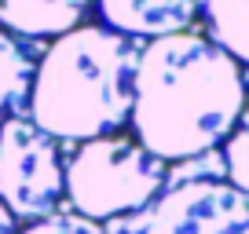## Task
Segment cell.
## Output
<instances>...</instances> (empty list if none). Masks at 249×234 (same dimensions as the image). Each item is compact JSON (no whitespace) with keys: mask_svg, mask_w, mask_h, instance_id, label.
Wrapping results in <instances>:
<instances>
[{"mask_svg":"<svg viewBox=\"0 0 249 234\" xmlns=\"http://www.w3.org/2000/svg\"><path fill=\"white\" fill-rule=\"evenodd\" d=\"M246 73L202 33L154 37L136 66V143L161 161H187L216 150L246 106Z\"/></svg>","mask_w":249,"mask_h":234,"instance_id":"1","label":"cell"},{"mask_svg":"<svg viewBox=\"0 0 249 234\" xmlns=\"http://www.w3.org/2000/svg\"><path fill=\"white\" fill-rule=\"evenodd\" d=\"M220 157H224L227 183H234L238 190L249 194V95H246V106H242L231 135L224 139V154H220Z\"/></svg>","mask_w":249,"mask_h":234,"instance_id":"10","label":"cell"},{"mask_svg":"<svg viewBox=\"0 0 249 234\" xmlns=\"http://www.w3.org/2000/svg\"><path fill=\"white\" fill-rule=\"evenodd\" d=\"M143 234H249V194L227 180H183L143 205Z\"/></svg>","mask_w":249,"mask_h":234,"instance_id":"5","label":"cell"},{"mask_svg":"<svg viewBox=\"0 0 249 234\" xmlns=\"http://www.w3.org/2000/svg\"><path fill=\"white\" fill-rule=\"evenodd\" d=\"M99 15L114 33L154 40L187 33V26L202 15V0H99Z\"/></svg>","mask_w":249,"mask_h":234,"instance_id":"6","label":"cell"},{"mask_svg":"<svg viewBox=\"0 0 249 234\" xmlns=\"http://www.w3.org/2000/svg\"><path fill=\"white\" fill-rule=\"evenodd\" d=\"M92 0H0V26L18 37H62L77 30Z\"/></svg>","mask_w":249,"mask_h":234,"instance_id":"7","label":"cell"},{"mask_svg":"<svg viewBox=\"0 0 249 234\" xmlns=\"http://www.w3.org/2000/svg\"><path fill=\"white\" fill-rule=\"evenodd\" d=\"M140 40L107 26H77L44 48L26 117L59 143H88L128 125Z\"/></svg>","mask_w":249,"mask_h":234,"instance_id":"2","label":"cell"},{"mask_svg":"<svg viewBox=\"0 0 249 234\" xmlns=\"http://www.w3.org/2000/svg\"><path fill=\"white\" fill-rule=\"evenodd\" d=\"M0 201L26 223L62 212L66 201L59 139L40 132L26 114H15L0 125Z\"/></svg>","mask_w":249,"mask_h":234,"instance_id":"4","label":"cell"},{"mask_svg":"<svg viewBox=\"0 0 249 234\" xmlns=\"http://www.w3.org/2000/svg\"><path fill=\"white\" fill-rule=\"evenodd\" d=\"M0 234H18L15 231V216L4 209V201H0Z\"/></svg>","mask_w":249,"mask_h":234,"instance_id":"12","label":"cell"},{"mask_svg":"<svg viewBox=\"0 0 249 234\" xmlns=\"http://www.w3.org/2000/svg\"><path fill=\"white\" fill-rule=\"evenodd\" d=\"M66 201L77 216L103 223L150 205L165 190V161L128 135H99L70 150L62 161Z\"/></svg>","mask_w":249,"mask_h":234,"instance_id":"3","label":"cell"},{"mask_svg":"<svg viewBox=\"0 0 249 234\" xmlns=\"http://www.w3.org/2000/svg\"><path fill=\"white\" fill-rule=\"evenodd\" d=\"M202 18L213 44L249 66V0H202Z\"/></svg>","mask_w":249,"mask_h":234,"instance_id":"9","label":"cell"},{"mask_svg":"<svg viewBox=\"0 0 249 234\" xmlns=\"http://www.w3.org/2000/svg\"><path fill=\"white\" fill-rule=\"evenodd\" d=\"M40 44L30 37L0 30V114H22L33 92Z\"/></svg>","mask_w":249,"mask_h":234,"instance_id":"8","label":"cell"},{"mask_svg":"<svg viewBox=\"0 0 249 234\" xmlns=\"http://www.w3.org/2000/svg\"><path fill=\"white\" fill-rule=\"evenodd\" d=\"M22 234H99V223H92V219L77 216V212H55V216L48 219H37V223H30Z\"/></svg>","mask_w":249,"mask_h":234,"instance_id":"11","label":"cell"}]
</instances>
